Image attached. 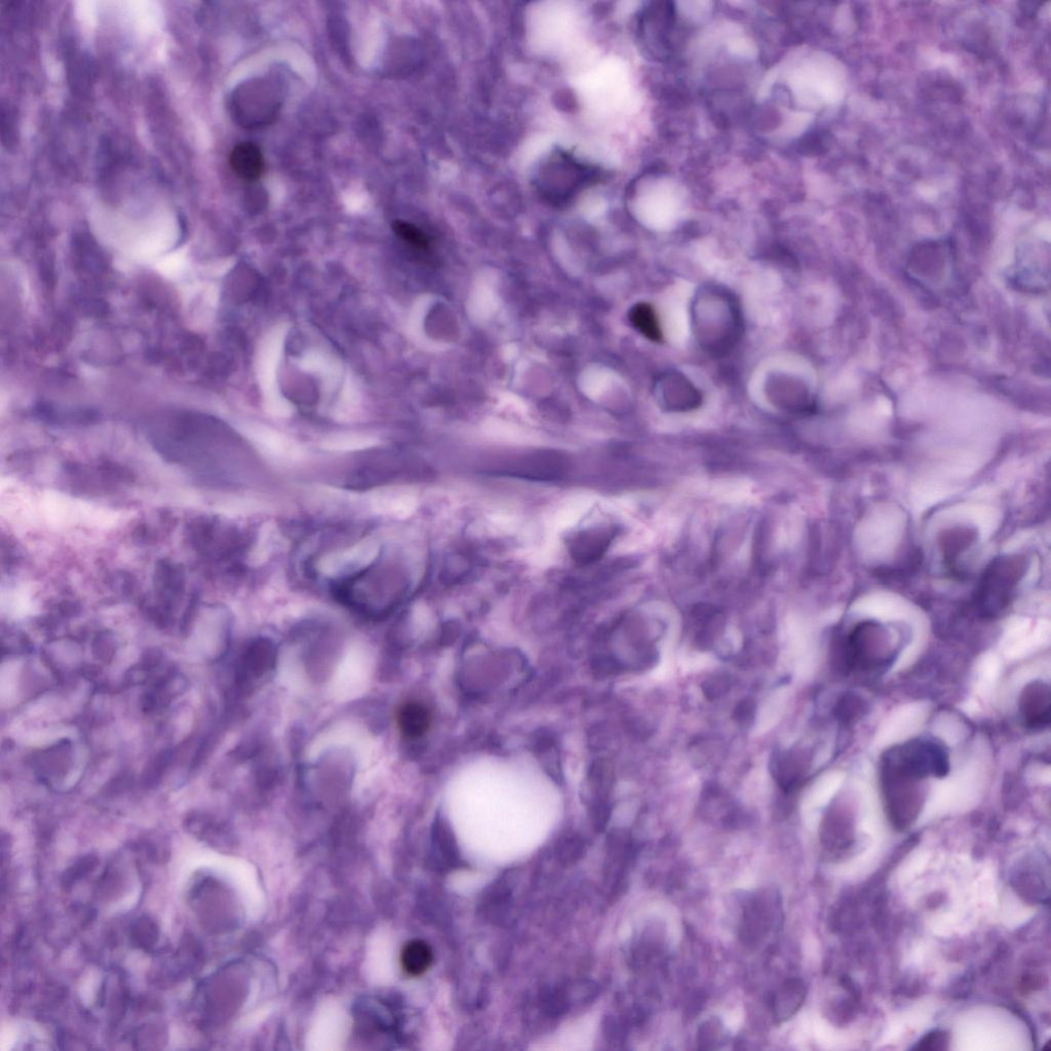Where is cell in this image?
Returning a JSON list of instances; mask_svg holds the SVG:
<instances>
[{"instance_id": "obj_15", "label": "cell", "mask_w": 1051, "mask_h": 1051, "mask_svg": "<svg viewBox=\"0 0 1051 1051\" xmlns=\"http://www.w3.org/2000/svg\"><path fill=\"white\" fill-rule=\"evenodd\" d=\"M631 322L642 334L652 341L661 339L660 328L651 306L640 303L631 311Z\"/></svg>"}, {"instance_id": "obj_13", "label": "cell", "mask_w": 1051, "mask_h": 1051, "mask_svg": "<svg viewBox=\"0 0 1051 1051\" xmlns=\"http://www.w3.org/2000/svg\"><path fill=\"white\" fill-rule=\"evenodd\" d=\"M397 724L400 733L407 739H419L428 732L432 724V714L426 705L413 700L399 707Z\"/></svg>"}, {"instance_id": "obj_21", "label": "cell", "mask_w": 1051, "mask_h": 1051, "mask_svg": "<svg viewBox=\"0 0 1051 1051\" xmlns=\"http://www.w3.org/2000/svg\"><path fill=\"white\" fill-rule=\"evenodd\" d=\"M130 939L141 948H149L157 940V927L148 918L139 919L135 924Z\"/></svg>"}, {"instance_id": "obj_2", "label": "cell", "mask_w": 1051, "mask_h": 1051, "mask_svg": "<svg viewBox=\"0 0 1051 1051\" xmlns=\"http://www.w3.org/2000/svg\"><path fill=\"white\" fill-rule=\"evenodd\" d=\"M1027 569V560L1020 554L993 561L982 575L974 596L976 615L983 618L1002 615L1010 607Z\"/></svg>"}, {"instance_id": "obj_11", "label": "cell", "mask_w": 1051, "mask_h": 1051, "mask_svg": "<svg viewBox=\"0 0 1051 1051\" xmlns=\"http://www.w3.org/2000/svg\"><path fill=\"white\" fill-rule=\"evenodd\" d=\"M609 530L591 529L576 536L570 545L572 558L579 563L588 564L601 558L611 543Z\"/></svg>"}, {"instance_id": "obj_8", "label": "cell", "mask_w": 1051, "mask_h": 1051, "mask_svg": "<svg viewBox=\"0 0 1051 1051\" xmlns=\"http://www.w3.org/2000/svg\"><path fill=\"white\" fill-rule=\"evenodd\" d=\"M1051 699L1049 685L1033 681L1026 685L1020 697V712L1027 728L1043 730L1050 725Z\"/></svg>"}, {"instance_id": "obj_12", "label": "cell", "mask_w": 1051, "mask_h": 1051, "mask_svg": "<svg viewBox=\"0 0 1051 1051\" xmlns=\"http://www.w3.org/2000/svg\"><path fill=\"white\" fill-rule=\"evenodd\" d=\"M73 258L79 272L89 280H100L107 274V261L98 246L89 238L76 240Z\"/></svg>"}, {"instance_id": "obj_6", "label": "cell", "mask_w": 1051, "mask_h": 1051, "mask_svg": "<svg viewBox=\"0 0 1051 1051\" xmlns=\"http://www.w3.org/2000/svg\"><path fill=\"white\" fill-rule=\"evenodd\" d=\"M279 109V96L274 87L263 80L247 83L233 94L232 114L245 128L266 125L274 121Z\"/></svg>"}, {"instance_id": "obj_25", "label": "cell", "mask_w": 1051, "mask_h": 1051, "mask_svg": "<svg viewBox=\"0 0 1051 1051\" xmlns=\"http://www.w3.org/2000/svg\"><path fill=\"white\" fill-rule=\"evenodd\" d=\"M829 138L824 133H813L803 141L802 148L809 150L810 155H822L828 148Z\"/></svg>"}, {"instance_id": "obj_7", "label": "cell", "mask_w": 1051, "mask_h": 1051, "mask_svg": "<svg viewBox=\"0 0 1051 1051\" xmlns=\"http://www.w3.org/2000/svg\"><path fill=\"white\" fill-rule=\"evenodd\" d=\"M381 545L375 539L363 540L349 549L327 554L319 561L318 569L327 578H340L368 567L377 559Z\"/></svg>"}, {"instance_id": "obj_19", "label": "cell", "mask_w": 1051, "mask_h": 1051, "mask_svg": "<svg viewBox=\"0 0 1051 1051\" xmlns=\"http://www.w3.org/2000/svg\"><path fill=\"white\" fill-rule=\"evenodd\" d=\"M972 534L966 529H958V531H951L944 537L943 552L944 558L953 563L956 558L960 556L962 552H966L970 544H972Z\"/></svg>"}, {"instance_id": "obj_9", "label": "cell", "mask_w": 1051, "mask_h": 1051, "mask_svg": "<svg viewBox=\"0 0 1051 1051\" xmlns=\"http://www.w3.org/2000/svg\"><path fill=\"white\" fill-rule=\"evenodd\" d=\"M806 994L804 983L795 977L780 984L771 1000V1011L777 1023L782 1024L791 1020L804 1003Z\"/></svg>"}, {"instance_id": "obj_4", "label": "cell", "mask_w": 1051, "mask_h": 1051, "mask_svg": "<svg viewBox=\"0 0 1051 1051\" xmlns=\"http://www.w3.org/2000/svg\"><path fill=\"white\" fill-rule=\"evenodd\" d=\"M785 920L782 896L776 888H762L743 904L740 925L742 944L757 947L782 929Z\"/></svg>"}, {"instance_id": "obj_1", "label": "cell", "mask_w": 1051, "mask_h": 1051, "mask_svg": "<svg viewBox=\"0 0 1051 1051\" xmlns=\"http://www.w3.org/2000/svg\"><path fill=\"white\" fill-rule=\"evenodd\" d=\"M925 780L885 756L881 759L880 785L886 815L893 826L904 831L913 824L925 804Z\"/></svg>"}, {"instance_id": "obj_14", "label": "cell", "mask_w": 1051, "mask_h": 1051, "mask_svg": "<svg viewBox=\"0 0 1051 1051\" xmlns=\"http://www.w3.org/2000/svg\"><path fill=\"white\" fill-rule=\"evenodd\" d=\"M434 953L426 941L414 939L408 941L400 952V966L409 976L418 977L432 966Z\"/></svg>"}, {"instance_id": "obj_20", "label": "cell", "mask_w": 1051, "mask_h": 1051, "mask_svg": "<svg viewBox=\"0 0 1051 1051\" xmlns=\"http://www.w3.org/2000/svg\"><path fill=\"white\" fill-rule=\"evenodd\" d=\"M392 229L400 239H403L405 243L412 246L415 249L421 251L428 250V238L425 232L416 228L415 225L406 221L397 220L392 224Z\"/></svg>"}, {"instance_id": "obj_24", "label": "cell", "mask_w": 1051, "mask_h": 1051, "mask_svg": "<svg viewBox=\"0 0 1051 1051\" xmlns=\"http://www.w3.org/2000/svg\"><path fill=\"white\" fill-rule=\"evenodd\" d=\"M372 446H374L373 441H370L367 439H359V437H357V439L332 440V441L325 444V448L327 450L335 451V452L360 451V450H364V449H368Z\"/></svg>"}, {"instance_id": "obj_10", "label": "cell", "mask_w": 1051, "mask_h": 1051, "mask_svg": "<svg viewBox=\"0 0 1051 1051\" xmlns=\"http://www.w3.org/2000/svg\"><path fill=\"white\" fill-rule=\"evenodd\" d=\"M230 166L239 179L246 182H255L262 177L265 172V160L258 146L252 142H244L232 149Z\"/></svg>"}, {"instance_id": "obj_22", "label": "cell", "mask_w": 1051, "mask_h": 1051, "mask_svg": "<svg viewBox=\"0 0 1051 1051\" xmlns=\"http://www.w3.org/2000/svg\"><path fill=\"white\" fill-rule=\"evenodd\" d=\"M866 707L863 700L857 696H845L837 705V717L844 723H852L861 717Z\"/></svg>"}, {"instance_id": "obj_17", "label": "cell", "mask_w": 1051, "mask_h": 1051, "mask_svg": "<svg viewBox=\"0 0 1051 1051\" xmlns=\"http://www.w3.org/2000/svg\"><path fill=\"white\" fill-rule=\"evenodd\" d=\"M373 508L378 514L400 519L411 513L412 501L403 494H389L375 499Z\"/></svg>"}, {"instance_id": "obj_3", "label": "cell", "mask_w": 1051, "mask_h": 1051, "mask_svg": "<svg viewBox=\"0 0 1051 1051\" xmlns=\"http://www.w3.org/2000/svg\"><path fill=\"white\" fill-rule=\"evenodd\" d=\"M894 645L886 627L874 620L853 627L845 642L844 659L851 669L874 671L893 660Z\"/></svg>"}, {"instance_id": "obj_26", "label": "cell", "mask_w": 1051, "mask_h": 1051, "mask_svg": "<svg viewBox=\"0 0 1051 1051\" xmlns=\"http://www.w3.org/2000/svg\"><path fill=\"white\" fill-rule=\"evenodd\" d=\"M96 864L97 860L93 857H89L82 859V861H79V864L73 866L71 870H69L67 875H66V879H64L66 885H68L69 881L73 882V880H78V878L82 877V876L87 872H90L92 868L96 866Z\"/></svg>"}, {"instance_id": "obj_5", "label": "cell", "mask_w": 1051, "mask_h": 1051, "mask_svg": "<svg viewBox=\"0 0 1051 1051\" xmlns=\"http://www.w3.org/2000/svg\"><path fill=\"white\" fill-rule=\"evenodd\" d=\"M890 759L927 779L945 777L950 770V760L943 744L930 739H916L899 744L885 751Z\"/></svg>"}, {"instance_id": "obj_16", "label": "cell", "mask_w": 1051, "mask_h": 1051, "mask_svg": "<svg viewBox=\"0 0 1051 1051\" xmlns=\"http://www.w3.org/2000/svg\"><path fill=\"white\" fill-rule=\"evenodd\" d=\"M726 1041L724 1026L716 1018L709 1019L700 1025L697 1032V1046L699 1049H719Z\"/></svg>"}, {"instance_id": "obj_23", "label": "cell", "mask_w": 1051, "mask_h": 1051, "mask_svg": "<svg viewBox=\"0 0 1051 1051\" xmlns=\"http://www.w3.org/2000/svg\"><path fill=\"white\" fill-rule=\"evenodd\" d=\"M950 1038L945 1031L936 1030L924 1036L913 1049L917 1050H946L948 1047Z\"/></svg>"}, {"instance_id": "obj_18", "label": "cell", "mask_w": 1051, "mask_h": 1051, "mask_svg": "<svg viewBox=\"0 0 1051 1051\" xmlns=\"http://www.w3.org/2000/svg\"><path fill=\"white\" fill-rule=\"evenodd\" d=\"M277 543V530L274 523H265L259 533L258 543L252 553V561L255 566L265 563L274 552Z\"/></svg>"}]
</instances>
